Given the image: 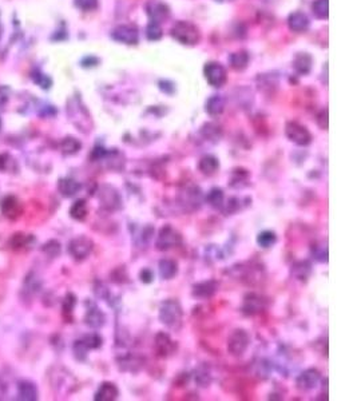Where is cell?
Listing matches in <instances>:
<instances>
[{
	"mask_svg": "<svg viewBox=\"0 0 357 401\" xmlns=\"http://www.w3.org/2000/svg\"><path fill=\"white\" fill-rule=\"evenodd\" d=\"M220 288V284L216 280H209V281H202L198 282L193 286V296L197 298H202V300H208L210 297H213L217 293Z\"/></svg>",
	"mask_w": 357,
	"mask_h": 401,
	"instance_id": "cell-14",
	"label": "cell"
},
{
	"mask_svg": "<svg viewBox=\"0 0 357 401\" xmlns=\"http://www.w3.org/2000/svg\"><path fill=\"white\" fill-rule=\"evenodd\" d=\"M249 172L246 169H242V167L234 169L230 184H232L233 188H242V185H246V182L249 180Z\"/></svg>",
	"mask_w": 357,
	"mask_h": 401,
	"instance_id": "cell-33",
	"label": "cell"
},
{
	"mask_svg": "<svg viewBox=\"0 0 357 401\" xmlns=\"http://www.w3.org/2000/svg\"><path fill=\"white\" fill-rule=\"evenodd\" d=\"M82 149V143L74 137H67L60 143V150L64 155H74Z\"/></svg>",
	"mask_w": 357,
	"mask_h": 401,
	"instance_id": "cell-30",
	"label": "cell"
},
{
	"mask_svg": "<svg viewBox=\"0 0 357 401\" xmlns=\"http://www.w3.org/2000/svg\"><path fill=\"white\" fill-rule=\"evenodd\" d=\"M100 206L107 211H115L122 207V197L114 186L103 185L99 189Z\"/></svg>",
	"mask_w": 357,
	"mask_h": 401,
	"instance_id": "cell-5",
	"label": "cell"
},
{
	"mask_svg": "<svg viewBox=\"0 0 357 401\" xmlns=\"http://www.w3.org/2000/svg\"><path fill=\"white\" fill-rule=\"evenodd\" d=\"M16 163L13 161V158L7 153H1L0 154V172L8 173L12 170V166H15Z\"/></svg>",
	"mask_w": 357,
	"mask_h": 401,
	"instance_id": "cell-43",
	"label": "cell"
},
{
	"mask_svg": "<svg viewBox=\"0 0 357 401\" xmlns=\"http://www.w3.org/2000/svg\"><path fill=\"white\" fill-rule=\"evenodd\" d=\"M205 78L209 82L210 86L213 87H222L226 80H228V74L224 67L221 66L220 63L217 62H210L206 63V66L204 68Z\"/></svg>",
	"mask_w": 357,
	"mask_h": 401,
	"instance_id": "cell-8",
	"label": "cell"
},
{
	"mask_svg": "<svg viewBox=\"0 0 357 401\" xmlns=\"http://www.w3.org/2000/svg\"><path fill=\"white\" fill-rule=\"evenodd\" d=\"M42 251L47 255V257H50V258H56L58 255H60L62 245H60V242L56 241V239H50V241H47V242L43 245Z\"/></svg>",
	"mask_w": 357,
	"mask_h": 401,
	"instance_id": "cell-36",
	"label": "cell"
},
{
	"mask_svg": "<svg viewBox=\"0 0 357 401\" xmlns=\"http://www.w3.org/2000/svg\"><path fill=\"white\" fill-rule=\"evenodd\" d=\"M295 70L301 75H307L312 68V56L308 54H299L293 62Z\"/></svg>",
	"mask_w": 357,
	"mask_h": 401,
	"instance_id": "cell-27",
	"label": "cell"
},
{
	"mask_svg": "<svg viewBox=\"0 0 357 401\" xmlns=\"http://www.w3.org/2000/svg\"><path fill=\"white\" fill-rule=\"evenodd\" d=\"M72 349H74V356L76 357V360H79V361H83V360H86V357H87L88 348L86 347V344H84L82 340H76V341L74 343V347H72Z\"/></svg>",
	"mask_w": 357,
	"mask_h": 401,
	"instance_id": "cell-41",
	"label": "cell"
},
{
	"mask_svg": "<svg viewBox=\"0 0 357 401\" xmlns=\"http://www.w3.org/2000/svg\"><path fill=\"white\" fill-rule=\"evenodd\" d=\"M195 383L200 387H209L212 383V375L210 371H208L205 367H201L197 372H195Z\"/></svg>",
	"mask_w": 357,
	"mask_h": 401,
	"instance_id": "cell-38",
	"label": "cell"
},
{
	"mask_svg": "<svg viewBox=\"0 0 357 401\" xmlns=\"http://www.w3.org/2000/svg\"><path fill=\"white\" fill-rule=\"evenodd\" d=\"M285 135L297 146H308L312 142L311 131L299 122H288L285 125Z\"/></svg>",
	"mask_w": 357,
	"mask_h": 401,
	"instance_id": "cell-6",
	"label": "cell"
},
{
	"mask_svg": "<svg viewBox=\"0 0 357 401\" xmlns=\"http://www.w3.org/2000/svg\"><path fill=\"white\" fill-rule=\"evenodd\" d=\"M198 170L204 176H214L220 170V161L214 155H205L198 162Z\"/></svg>",
	"mask_w": 357,
	"mask_h": 401,
	"instance_id": "cell-21",
	"label": "cell"
},
{
	"mask_svg": "<svg viewBox=\"0 0 357 401\" xmlns=\"http://www.w3.org/2000/svg\"><path fill=\"white\" fill-rule=\"evenodd\" d=\"M111 36L114 40L123 43V44H137L139 40L138 29L134 25L129 24L118 25L111 32Z\"/></svg>",
	"mask_w": 357,
	"mask_h": 401,
	"instance_id": "cell-9",
	"label": "cell"
},
{
	"mask_svg": "<svg viewBox=\"0 0 357 401\" xmlns=\"http://www.w3.org/2000/svg\"><path fill=\"white\" fill-rule=\"evenodd\" d=\"M181 243H182V235L178 230H175L171 225H165L158 233L155 247L159 251H166Z\"/></svg>",
	"mask_w": 357,
	"mask_h": 401,
	"instance_id": "cell-3",
	"label": "cell"
},
{
	"mask_svg": "<svg viewBox=\"0 0 357 401\" xmlns=\"http://www.w3.org/2000/svg\"><path fill=\"white\" fill-rule=\"evenodd\" d=\"M206 202L214 209H222L225 203V194L222 189L213 188L206 196Z\"/></svg>",
	"mask_w": 357,
	"mask_h": 401,
	"instance_id": "cell-29",
	"label": "cell"
},
{
	"mask_svg": "<svg viewBox=\"0 0 357 401\" xmlns=\"http://www.w3.org/2000/svg\"><path fill=\"white\" fill-rule=\"evenodd\" d=\"M291 274L299 281H307L312 274V263L307 259L296 261L291 267Z\"/></svg>",
	"mask_w": 357,
	"mask_h": 401,
	"instance_id": "cell-20",
	"label": "cell"
},
{
	"mask_svg": "<svg viewBox=\"0 0 357 401\" xmlns=\"http://www.w3.org/2000/svg\"><path fill=\"white\" fill-rule=\"evenodd\" d=\"M119 397V389L114 383L110 381H104L100 384L95 393L94 400L96 401H114Z\"/></svg>",
	"mask_w": 357,
	"mask_h": 401,
	"instance_id": "cell-16",
	"label": "cell"
},
{
	"mask_svg": "<svg viewBox=\"0 0 357 401\" xmlns=\"http://www.w3.org/2000/svg\"><path fill=\"white\" fill-rule=\"evenodd\" d=\"M9 99V90L7 87H0V109H3Z\"/></svg>",
	"mask_w": 357,
	"mask_h": 401,
	"instance_id": "cell-51",
	"label": "cell"
},
{
	"mask_svg": "<svg viewBox=\"0 0 357 401\" xmlns=\"http://www.w3.org/2000/svg\"><path fill=\"white\" fill-rule=\"evenodd\" d=\"M0 211L4 217L9 218V219H16L20 217L21 211H23L21 202L15 196L4 197L0 202Z\"/></svg>",
	"mask_w": 357,
	"mask_h": 401,
	"instance_id": "cell-11",
	"label": "cell"
},
{
	"mask_svg": "<svg viewBox=\"0 0 357 401\" xmlns=\"http://www.w3.org/2000/svg\"><path fill=\"white\" fill-rule=\"evenodd\" d=\"M206 113L212 117H217L224 113L225 110V99L221 95H213L210 96L206 102Z\"/></svg>",
	"mask_w": 357,
	"mask_h": 401,
	"instance_id": "cell-25",
	"label": "cell"
},
{
	"mask_svg": "<svg viewBox=\"0 0 357 401\" xmlns=\"http://www.w3.org/2000/svg\"><path fill=\"white\" fill-rule=\"evenodd\" d=\"M82 341L86 344V347L88 349H98V348L102 347V341L103 340H102V337L98 333H90L86 334L83 339H82Z\"/></svg>",
	"mask_w": 357,
	"mask_h": 401,
	"instance_id": "cell-40",
	"label": "cell"
},
{
	"mask_svg": "<svg viewBox=\"0 0 357 401\" xmlns=\"http://www.w3.org/2000/svg\"><path fill=\"white\" fill-rule=\"evenodd\" d=\"M159 321L171 330H179L183 322V309L177 300L163 301L158 313Z\"/></svg>",
	"mask_w": 357,
	"mask_h": 401,
	"instance_id": "cell-1",
	"label": "cell"
},
{
	"mask_svg": "<svg viewBox=\"0 0 357 401\" xmlns=\"http://www.w3.org/2000/svg\"><path fill=\"white\" fill-rule=\"evenodd\" d=\"M33 80H35V83L39 86V87L42 88H50L51 84H52V80L48 78L47 75H44V74H39V75H33Z\"/></svg>",
	"mask_w": 357,
	"mask_h": 401,
	"instance_id": "cell-47",
	"label": "cell"
},
{
	"mask_svg": "<svg viewBox=\"0 0 357 401\" xmlns=\"http://www.w3.org/2000/svg\"><path fill=\"white\" fill-rule=\"evenodd\" d=\"M147 12H149V15L151 16L153 21L159 23V20L166 19V17L169 16L170 11H169L166 4L159 3V1H151V3L147 5Z\"/></svg>",
	"mask_w": 357,
	"mask_h": 401,
	"instance_id": "cell-24",
	"label": "cell"
},
{
	"mask_svg": "<svg viewBox=\"0 0 357 401\" xmlns=\"http://www.w3.org/2000/svg\"><path fill=\"white\" fill-rule=\"evenodd\" d=\"M94 249V242L86 235H79L71 239L68 243V253L76 261H83L91 254Z\"/></svg>",
	"mask_w": 357,
	"mask_h": 401,
	"instance_id": "cell-7",
	"label": "cell"
},
{
	"mask_svg": "<svg viewBox=\"0 0 357 401\" xmlns=\"http://www.w3.org/2000/svg\"><path fill=\"white\" fill-rule=\"evenodd\" d=\"M37 388L32 381L23 380L17 383V399L23 401L37 400Z\"/></svg>",
	"mask_w": 357,
	"mask_h": 401,
	"instance_id": "cell-19",
	"label": "cell"
},
{
	"mask_svg": "<svg viewBox=\"0 0 357 401\" xmlns=\"http://www.w3.org/2000/svg\"><path fill=\"white\" fill-rule=\"evenodd\" d=\"M146 36L149 40H159L162 38V28L157 21H150L147 28H146Z\"/></svg>",
	"mask_w": 357,
	"mask_h": 401,
	"instance_id": "cell-39",
	"label": "cell"
},
{
	"mask_svg": "<svg viewBox=\"0 0 357 401\" xmlns=\"http://www.w3.org/2000/svg\"><path fill=\"white\" fill-rule=\"evenodd\" d=\"M171 35L175 40H178L182 44L186 46H194L200 42L201 35L200 29L197 28L190 21H177L173 28H171Z\"/></svg>",
	"mask_w": 357,
	"mask_h": 401,
	"instance_id": "cell-2",
	"label": "cell"
},
{
	"mask_svg": "<svg viewBox=\"0 0 357 401\" xmlns=\"http://www.w3.org/2000/svg\"><path fill=\"white\" fill-rule=\"evenodd\" d=\"M288 25L293 32H305L309 28V19L305 13L293 12L288 17Z\"/></svg>",
	"mask_w": 357,
	"mask_h": 401,
	"instance_id": "cell-22",
	"label": "cell"
},
{
	"mask_svg": "<svg viewBox=\"0 0 357 401\" xmlns=\"http://www.w3.org/2000/svg\"><path fill=\"white\" fill-rule=\"evenodd\" d=\"M75 305H76V296L72 294V293H68L66 298H64V302H63V312L64 313H71Z\"/></svg>",
	"mask_w": 357,
	"mask_h": 401,
	"instance_id": "cell-45",
	"label": "cell"
},
{
	"mask_svg": "<svg viewBox=\"0 0 357 401\" xmlns=\"http://www.w3.org/2000/svg\"><path fill=\"white\" fill-rule=\"evenodd\" d=\"M75 5L83 11H91V9L96 8L98 0H75Z\"/></svg>",
	"mask_w": 357,
	"mask_h": 401,
	"instance_id": "cell-46",
	"label": "cell"
},
{
	"mask_svg": "<svg viewBox=\"0 0 357 401\" xmlns=\"http://www.w3.org/2000/svg\"><path fill=\"white\" fill-rule=\"evenodd\" d=\"M0 130H1V119H0Z\"/></svg>",
	"mask_w": 357,
	"mask_h": 401,
	"instance_id": "cell-52",
	"label": "cell"
},
{
	"mask_svg": "<svg viewBox=\"0 0 357 401\" xmlns=\"http://www.w3.org/2000/svg\"><path fill=\"white\" fill-rule=\"evenodd\" d=\"M312 11L319 19H328L329 0H315L312 4Z\"/></svg>",
	"mask_w": 357,
	"mask_h": 401,
	"instance_id": "cell-34",
	"label": "cell"
},
{
	"mask_svg": "<svg viewBox=\"0 0 357 401\" xmlns=\"http://www.w3.org/2000/svg\"><path fill=\"white\" fill-rule=\"evenodd\" d=\"M139 278L143 284H151L154 281V273L150 269H142L139 273Z\"/></svg>",
	"mask_w": 357,
	"mask_h": 401,
	"instance_id": "cell-48",
	"label": "cell"
},
{
	"mask_svg": "<svg viewBox=\"0 0 357 401\" xmlns=\"http://www.w3.org/2000/svg\"><path fill=\"white\" fill-rule=\"evenodd\" d=\"M317 123L323 130L328 129V110H323L319 117H317Z\"/></svg>",
	"mask_w": 357,
	"mask_h": 401,
	"instance_id": "cell-49",
	"label": "cell"
},
{
	"mask_svg": "<svg viewBox=\"0 0 357 401\" xmlns=\"http://www.w3.org/2000/svg\"><path fill=\"white\" fill-rule=\"evenodd\" d=\"M312 253H313V255H315V258L317 259V261H320V262H328V247H327V245H316V246H313V250H312Z\"/></svg>",
	"mask_w": 357,
	"mask_h": 401,
	"instance_id": "cell-44",
	"label": "cell"
},
{
	"mask_svg": "<svg viewBox=\"0 0 357 401\" xmlns=\"http://www.w3.org/2000/svg\"><path fill=\"white\" fill-rule=\"evenodd\" d=\"M155 352L159 357H169L177 351V343L171 340V337L165 332H159L155 336V343H154Z\"/></svg>",
	"mask_w": 357,
	"mask_h": 401,
	"instance_id": "cell-10",
	"label": "cell"
},
{
	"mask_svg": "<svg viewBox=\"0 0 357 401\" xmlns=\"http://www.w3.org/2000/svg\"><path fill=\"white\" fill-rule=\"evenodd\" d=\"M201 196L202 194L198 186H190V188H186L185 192L181 193V202L186 209L195 210L200 207Z\"/></svg>",
	"mask_w": 357,
	"mask_h": 401,
	"instance_id": "cell-15",
	"label": "cell"
},
{
	"mask_svg": "<svg viewBox=\"0 0 357 401\" xmlns=\"http://www.w3.org/2000/svg\"><path fill=\"white\" fill-rule=\"evenodd\" d=\"M265 306V300L261 296L256 293H249L244 298V305H242V312L246 316H256L264 309Z\"/></svg>",
	"mask_w": 357,
	"mask_h": 401,
	"instance_id": "cell-13",
	"label": "cell"
},
{
	"mask_svg": "<svg viewBox=\"0 0 357 401\" xmlns=\"http://www.w3.org/2000/svg\"><path fill=\"white\" fill-rule=\"evenodd\" d=\"M88 207L87 202L84 200H75L72 206L70 207V217L76 221H83L84 218L87 217Z\"/></svg>",
	"mask_w": 357,
	"mask_h": 401,
	"instance_id": "cell-26",
	"label": "cell"
},
{
	"mask_svg": "<svg viewBox=\"0 0 357 401\" xmlns=\"http://www.w3.org/2000/svg\"><path fill=\"white\" fill-rule=\"evenodd\" d=\"M277 242V235L272 230H264L261 233H258L257 235V243L260 247L268 249L276 245Z\"/></svg>",
	"mask_w": 357,
	"mask_h": 401,
	"instance_id": "cell-32",
	"label": "cell"
},
{
	"mask_svg": "<svg viewBox=\"0 0 357 401\" xmlns=\"http://www.w3.org/2000/svg\"><path fill=\"white\" fill-rule=\"evenodd\" d=\"M40 288V282L37 281L36 276L33 273H29L28 276L25 277L24 280V286H23V290L24 293H28V294H35V293L39 290Z\"/></svg>",
	"mask_w": 357,
	"mask_h": 401,
	"instance_id": "cell-37",
	"label": "cell"
},
{
	"mask_svg": "<svg viewBox=\"0 0 357 401\" xmlns=\"http://www.w3.org/2000/svg\"><path fill=\"white\" fill-rule=\"evenodd\" d=\"M201 133L204 135L205 138L209 139V141H217V139L221 138L222 135V130L218 125L216 123H206V125L201 129Z\"/></svg>",
	"mask_w": 357,
	"mask_h": 401,
	"instance_id": "cell-35",
	"label": "cell"
},
{
	"mask_svg": "<svg viewBox=\"0 0 357 401\" xmlns=\"http://www.w3.org/2000/svg\"><path fill=\"white\" fill-rule=\"evenodd\" d=\"M248 64H249V54L246 51H237L230 56V66L237 71L245 70Z\"/></svg>",
	"mask_w": 357,
	"mask_h": 401,
	"instance_id": "cell-28",
	"label": "cell"
},
{
	"mask_svg": "<svg viewBox=\"0 0 357 401\" xmlns=\"http://www.w3.org/2000/svg\"><path fill=\"white\" fill-rule=\"evenodd\" d=\"M159 274L163 280H173L178 274V263L175 259L163 258L159 261Z\"/></svg>",
	"mask_w": 357,
	"mask_h": 401,
	"instance_id": "cell-23",
	"label": "cell"
},
{
	"mask_svg": "<svg viewBox=\"0 0 357 401\" xmlns=\"http://www.w3.org/2000/svg\"><path fill=\"white\" fill-rule=\"evenodd\" d=\"M320 379V372L316 368H309L307 371H304L301 375H299V377L296 379V385L301 391H311V389H315L317 387Z\"/></svg>",
	"mask_w": 357,
	"mask_h": 401,
	"instance_id": "cell-12",
	"label": "cell"
},
{
	"mask_svg": "<svg viewBox=\"0 0 357 401\" xmlns=\"http://www.w3.org/2000/svg\"><path fill=\"white\" fill-rule=\"evenodd\" d=\"M80 189H82V185L79 184L78 181H75L74 178H70V177L60 178L58 181V192L64 198H72L80 192Z\"/></svg>",
	"mask_w": 357,
	"mask_h": 401,
	"instance_id": "cell-17",
	"label": "cell"
},
{
	"mask_svg": "<svg viewBox=\"0 0 357 401\" xmlns=\"http://www.w3.org/2000/svg\"><path fill=\"white\" fill-rule=\"evenodd\" d=\"M106 155H107V151L104 150L103 147H95L91 153V159H94V161H100V159L106 158Z\"/></svg>",
	"mask_w": 357,
	"mask_h": 401,
	"instance_id": "cell-50",
	"label": "cell"
},
{
	"mask_svg": "<svg viewBox=\"0 0 357 401\" xmlns=\"http://www.w3.org/2000/svg\"><path fill=\"white\" fill-rule=\"evenodd\" d=\"M106 322V316L96 305H90L84 316V324L92 329H99Z\"/></svg>",
	"mask_w": 357,
	"mask_h": 401,
	"instance_id": "cell-18",
	"label": "cell"
},
{
	"mask_svg": "<svg viewBox=\"0 0 357 401\" xmlns=\"http://www.w3.org/2000/svg\"><path fill=\"white\" fill-rule=\"evenodd\" d=\"M250 345V336L245 329L233 330L228 339V352L234 357H241Z\"/></svg>",
	"mask_w": 357,
	"mask_h": 401,
	"instance_id": "cell-4",
	"label": "cell"
},
{
	"mask_svg": "<svg viewBox=\"0 0 357 401\" xmlns=\"http://www.w3.org/2000/svg\"><path fill=\"white\" fill-rule=\"evenodd\" d=\"M35 241L32 235H27L24 233H16L13 234L12 238L9 239V245L12 249H24V247L29 246L31 243Z\"/></svg>",
	"mask_w": 357,
	"mask_h": 401,
	"instance_id": "cell-31",
	"label": "cell"
},
{
	"mask_svg": "<svg viewBox=\"0 0 357 401\" xmlns=\"http://www.w3.org/2000/svg\"><path fill=\"white\" fill-rule=\"evenodd\" d=\"M240 209H241V200H238L237 197H230V198L226 200V203H224V206H222V210H224L226 214L236 213V211H238Z\"/></svg>",
	"mask_w": 357,
	"mask_h": 401,
	"instance_id": "cell-42",
	"label": "cell"
}]
</instances>
